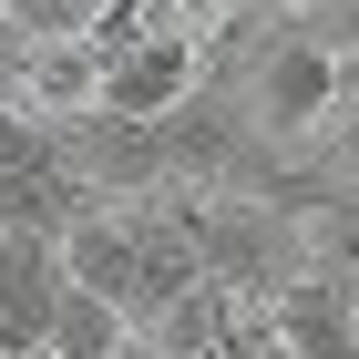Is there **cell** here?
<instances>
[{
    "label": "cell",
    "instance_id": "cell-1",
    "mask_svg": "<svg viewBox=\"0 0 359 359\" xmlns=\"http://www.w3.org/2000/svg\"><path fill=\"white\" fill-rule=\"evenodd\" d=\"M236 103H247V123L277 144V154H308V144H318V123L339 113V62L277 21V41L247 62V93H236Z\"/></svg>",
    "mask_w": 359,
    "mask_h": 359
},
{
    "label": "cell",
    "instance_id": "cell-2",
    "mask_svg": "<svg viewBox=\"0 0 359 359\" xmlns=\"http://www.w3.org/2000/svg\"><path fill=\"white\" fill-rule=\"evenodd\" d=\"M195 83H205V41L195 31H144V41H123L103 62V103L93 113H113V123H165Z\"/></svg>",
    "mask_w": 359,
    "mask_h": 359
},
{
    "label": "cell",
    "instance_id": "cell-3",
    "mask_svg": "<svg viewBox=\"0 0 359 359\" xmlns=\"http://www.w3.org/2000/svg\"><path fill=\"white\" fill-rule=\"evenodd\" d=\"M62 277L144 329V226H134V205H83L62 226Z\"/></svg>",
    "mask_w": 359,
    "mask_h": 359
},
{
    "label": "cell",
    "instance_id": "cell-4",
    "mask_svg": "<svg viewBox=\"0 0 359 359\" xmlns=\"http://www.w3.org/2000/svg\"><path fill=\"white\" fill-rule=\"evenodd\" d=\"M62 287H72V277H62V236L0 226V349H41Z\"/></svg>",
    "mask_w": 359,
    "mask_h": 359
},
{
    "label": "cell",
    "instance_id": "cell-5",
    "mask_svg": "<svg viewBox=\"0 0 359 359\" xmlns=\"http://www.w3.org/2000/svg\"><path fill=\"white\" fill-rule=\"evenodd\" d=\"M257 318L287 339V359H359L349 287H339V277H318V267H298L287 287H267V298H257Z\"/></svg>",
    "mask_w": 359,
    "mask_h": 359
},
{
    "label": "cell",
    "instance_id": "cell-6",
    "mask_svg": "<svg viewBox=\"0 0 359 359\" xmlns=\"http://www.w3.org/2000/svg\"><path fill=\"white\" fill-rule=\"evenodd\" d=\"M93 103H103V52H93L83 31H72V41H31V62H21V113H41V123H83Z\"/></svg>",
    "mask_w": 359,
    "mask_h": 359
},
{
    "label": "cell",
    "instance_id": "cell-7",
    "mask_svg": "<svg viewBox=\"0 0 359 359\" xmlns=\"http://www.w3.org/2000/svg\"><path fill=\"white\" fill-rule=\"evenodd\" d=\"M123 349H134V318L103 308L93 287H62L52 329H41V359H123Z\"/></svg>",
    "mask_w": 359,
    "mask_h": 359
},
{
    "label": "cell",
    "instance_id": "cell-8",
    "mask_svg": "<svg viewBox=\"0 0 359 359\" xmlns=\"http://www.w3.org/2000/svg\"><path fill=\"white\" fill-rule=\"evenodd\" d=\"M287 31H298V41H318L329 62H359V0H308Z\"/></svg>",
    "mask_w": 359,
    "mask_h": 359
},
{
    "label": "cell",
    "instance_id": "cell-9",
    "mask_svg": "<svg viewBox=\"0 0 359 359\" xmlns=\"http://www.w3.org/2000/svg\"><path fill=\"white\" fill-rule=\"evenodd\" d=\"M93 11L103 0H11V31L21 41H72V31H93Z\"/></svg>",
    "mask_w": 359,
    "mask_h": 359
},
{
    "label": "cell",
    "instance_id": "cell-10",
    "mask_svg": "<svg viewBox=\"0 0 359 359\" xmlns=\"http://www.w3.org/2000/svg\"><path fill=\"white\" fill-rule=\"evenodd\" d=\"M21 62H31V41L0 21V103H21Z\"/></svg>",
    "mask_w": 359,
    "mask_h": 359
},
{
    "label": "cell",
    "instance_id": "cell-11",
    "mask_svg": "<svg viewBox=\"0 0 359 359\" xmlns=\"http://www.w3.org/2000/svg\"><path fill=\"white\" fill-rule=\"evenodd\" d=\"M236 11H267V21H298L308 0H236Z\"/></svg>",
    "mask_w": 359,
    "mask_h": 359
},
{
    "label": "cell",
    "instance_id": "cell-12",
    "mask_svg": "<svg viewBox=\"0 0 359 359\" xmlns=\"http://www.w3.org/2000/svg\"><path fill=\"white\" fill-rule=\"evenodd\" d=\"M349 329H359V287H349Z\"/></svg>",
    "mask_w": 359,
    "mask_h": 359
}]
</instances>
